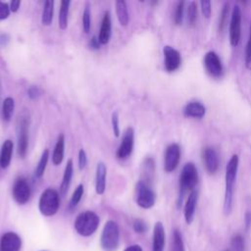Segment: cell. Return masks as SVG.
<instances>
[{
  "label": "cell",
  "instance_id": "39",
  "mask_svg": "<svg viewBox=\"0 0 251 251\" xmlns=\"http://www.w3.org/2000/svg\"><path fill=\"white\" fill-rule=\"evenodd\" d=\"M201 11L202 14L204 15L205 18H210L211 13H212V7H211V2L210 1H201Z\"/></svg>",
  "mask_w": 251,
  "mask_h": 251
},
{
  "label": "cell",
  "instance_id": "2",
  "mask_svg": "<svg viewBox=\"0 0 251 251\" xmlns=\"http://www.w3.org/2000/svg\"><path fill=\"white\" fill-rule=\"evenodd\" d=\"M198 181V173L195 165L191 162L186 163L181 170L179 176V196H178V205L181 203L184 194L187 191L194 190L195 185Z\"/></svg>",
  "mask_w": 251,
  "mask_h": 251
},
{
  "label": "cell",
  "instance_id": "44",
  "mask_svg": "<svg viewBox=\"0 0 251 251\" xmlns=\"http://www.w3.org/2000/svg\"><path fill=\"white\" fill-rule=\"evenodd\" d=\"M100 41H99V39L96 37V36H92V38L90 39V41H89V47L91 48V49H99L100 48Z\"/></svg>",
  "mask_w": 251,
  "mask_h": 251
},
{
  "label": "cell",
  "instance_id": "28",
  "mask_svg": "<svg viewBox=\"0 0 251 251\" xmlns=\"http://www.w3.org/2000/svg\"><path fill=\"white\" fill-rule=\"evenodd\" d=\"M48 159H49V150L48 149H45L42 154H41V157L38 161V164L35 168V172H34V175L36 177H41L45 172V168H46V165H47V162H48Z\"/></svg>",
  "mask_w": 251,
  "mask_h": 251
},
{
  "label": "cell",
  "instance_id": "22",
  "mask_svg": "<svg viewBox=\"0 0 251 251\" xmlns=\"http://www.w3.org/2000/svg\"><path fill=\"white\" fill-rule=\"evenodd\" d=\"M64 150H65V136L64 134H60L56 145L54 147L53 155H52V162L54 165H59L62 163L64 159Z\"/></svg>",
  "mask_w": 251,
  "mask_h": 251
},
{
  "label": "cell",
  "instance_id": "30",
  "mask_svg": "<svg viewBox=\"0 0 251 251\" xmlns=\"http://www.w3.org/2000/svg\"><path fill=\"white\" fill-rule=\"evenodd\" d=\"M91 13H90V5L89 3H86L83 13H82V26L83 30L85 33H88L90 30V25H91Z\"/></svg>",
  "mask_w": 251,
  "mask_h": 251
},
{
  "label": "cell",
  "instance_id": "41",
  "mask_svg": "<svg viewBox=\"0 0 251 251\" xmlns=\"http://www.w3.org/2000/svg\"><path fill=\"white\" fill-rule=\"evenodd\" d=\"M40 94H41V90H40V88L38 86H34V85L29 86V88L27 90V95H28L29 98L35 99V98L39 97Z\"/></svg>",
  "mask_w": 251,
  "mask_h": 251
},
{
  "label": "cell",
  "instance_id": "26",
  "mask_svg": "<svg viewBox=\"0 0 251 251\" xmlns=\"http://www.w3.org/2000/svg\"><path fill=\"white\" fill-rule=\"evenodd\" d=\"M71 2L69 0L61 1L60 13H59V26L61 29H66L68 26V15Z\"/></svg>",
  "mask_w": 251,
  "mask_h": 251
},
{
  "label": "cell",
  "instance_id": "40",
  "mask_svg": "<svg viewBox=\"0 0 251 251\" xmlns=\"http://www.w3.org/2000/svg\"><path fill=\"white\" fill-rule=\"evenodd\" d=\"M10 7L8 4L0 1V20H4L9 17L10 15Z\"/></svg>",
  "mask_w": 251,
  "mask_h": 251
},
{
  "label": "cell",
  "instance_id": "23",
  "mask_svg": "<svg viewBox=\"0 0 251 251\" xmlns=\"http://www.w3.org/2000/svg\"><path fill=\"white\" fill-rule=\"evenodd\" d=\"M73 173H74V165H73V160L70 159L67 162V165L65 167V171H64V176H63V180L61 183V187H60V191L63 195L66 194V192L69 189L72 177H73Z\"/></svg>",
  "mask_w": 251,
  "mask_h": 251
},
{
  "label": "cell",
  "instance_id": "32",
  "mask_svg": "<svg viewBox=\"0 0 251 251\" xmlns=\"http://www.w3.org/2000/svg\"><path fill=\"white\" fill-rule=\"evenodd\" d=\"M197 5L194 1L190 2L189 5H188V8H187V20H188V23L193 25L195 23H196V20H197Z\"/></svg>",
  "mask_w": 251,
  "mask_h": 251
},
{
  "label": "cell",
  "instance_id": "42",
  "mask_svg": "<svg viewBox=\"0 0 251 251\" xmlns=\"http://www.w3.org/2000/svg\"><path fill=\"white\" fill-rule=\"evenodd\" d=\"M86 162H87V158H86L85 151L83 149H80L78 151V167H79V170L84 169V167L86 165Z\"/></svg>",
  "mask_w": 251,
  "mask_h": 251
},
{
  "label": "cell",
  "instance_id": "12",
  "mask_svg": "<svg viewBox=\"0 0 251 251\" xmlns=\"http://www.w3.org/2000/svg\"><path fill=\"white\" fill-rule=\"evenodd\" d=\"M164 53V65L167 72L172 73L178 69L181 63V57L179 52L170 45H166L163 48Z\"/></svg>",
  "mask_w": 251,
  "mask_h": 251
},
{
  "label": "cell",
  "instance_id": "37",
  "mask_svg": "<svg viewBox=\"0 0 251 251\" xmlns=\"http://www.w3.org/2000/svg\"><path fill=\"white\" fill-rule=\"evenodd\" d=\"M133 229L137 233H144L147 230V225L143 220L136 219L133 222Z\"/></svg>",
  "mask_w": 251,
  "mask_h": 251
},
{
  "label": "cell",
  "instance_id": "4",
  "mask_svg": "<svg viewBox=\"0 0 251 251\" xmlns=\"http://www.w3.org/2000/svg\"><path fill=\"white\" fill-rule=\"evenodd\" d=\"M60 206L58 192L53 188L45 189L39 198L38 208L43 216L50 217L57 213Z\"/></svg>",
  "mask_w": 251,
  "mask_h": 251
},
{
  "label": "cell",
  "instance_id": "21",
  "mask_svg": "<svg viewBox=\"0 0 251 251\" xmlns=\"http://www.w3.org/2000/svg\"><path fill=\"white\" fill-rule=\"evenodd\" d=\"M13 153V142L10 139H6L2 144L0 151V166L3 169L9 167Z\"/></svg>",
  "mask_w": 251,
  "mask_h": 251
},
{
  "label": "cell",
  "instance_id": "20",
  "mask_svg": "<svg viewBox=\"0 0 251 251\" xmlns=\"http://www.w3.org/2000/svg\"><path fill=\"white\" fill-rule=\"evenodd\" d=\"M111 37V17L110 13L107 11L104 14V17L102 19L101 27L98 39L101 44H107Z\"/></svg>",
  "mask_w": 251,
  "mask_h": 251
},
{
  "label": "cell",
  "instance_id": "31",
  "mask_svg": "<svg viewBox=\"0 0 251 251\" xmlns=\"http://www.w3.org/2000/svg\"><path fill=\"white\" fill-rule=\"evenodd\" d=\"M83 191H84V187L82 184H78L77 187L75 189L72 198L70 200V208H75L80 201L82 195H83Z\"/></svg>",
  "mask_w": 251,
  "mask_h": 251
},
{
  "label": "cell",
  "instance_id": "33",
  "mask_svg": "<svg viewBox=\"0 0 251 251\" xmlns=\"http://www.w3.org/2000/svg\"><path fill=\"white\" fill-rule=\"evenodd\" d=\"M183 9H184V2L179 1L176 4V7L175 9V14H174V22L176 25H180L182 22L183 18Z\"/></svg>",
  "mask_w": 251,
  "mask_h": 251
},
{
  "label": "cell",
  "instance_id": "1",
  "mask_svg": "<svg viewBox=\"0 0 251 251\" xmlns=\"http://www.w3.org/2000/svg\"><path fill=\"white\" fill-rule=\"evenodd\" d=\"M239 165L238 155L233 154L228 160L226 167V186H225V198H224V213L229 215L233 206V188L237 176Z\"/></svg>",
  "mask_w": 251,
  "mask_h": 251
},
{
  "label": "cell",
  "instance_id": "18",
  "mask_svg": "<svg viewBox=\"0 0 251 251\" xmlns=\"http://www.w3.org/2000/svg\"><path fill=\"white\" fill-rule=\"evenodd\" d=\"M205 114H206L205 106L198 101H193V102L187 103L185 105V107L183 108V115L185 117L201 119L205 116Z\"/></svg>",
  "mask_w": 251,
  "mask_h": 251
},
{
  "label": "cell",
  "instance_id": "5",
  "mask_svg": "<svg viewBox=\"0 0 251 251\" xmlns=\"http://www.w3.org/2000/svg\"><path fill=\"white\" fill-rule=\"evenodd\" d=\"M120 229L114 221H108L102 230L101 246L104 251H115L119 246Z\"/></svg>",
  "mask_w": 251,
  "mask_h": 251
},
{
  "label": "cell",
  "instance_id": "38",
  "mask_svg": "<svg viewBox=\"0 0 251 251\" xmlns=\"http://www.w3.org/2000/svg\"><path fill=\"white\" fill-rule=\"evenodd\" d=\"M112 127H113V132L116 137L120 136V126H119V116L118 113L115 112L112 115Z\"/></svg>",
  "mask_w": 251,
  "mask_h": 251
},
{
  "label": "cell",
  "instance_id": "24",
  "mask_svg": "<svg viewBox=\"0 0 251 251\" xmlns=\"http://www.w3.org/2000/svg\"><path fill=\"white\" fill-rule=\"evenodd\" d=\"M116 13L118 20L122 25H126L129 21V16L127 12V7L125 1L118 0L116 1Z\"/></svg>",
  "mask_w": 251,
  "mask_h": 251
},
{
  "label": "cell",
  "instance_id": "36",
  "mask_svg": "<svg viewBox=\"0 0 251 251\" xmlns=\"http://www.w3.org/2000/svg\"><path fill=\"white\" fill-rule=\"evenodd\" d=\"M245 65L248 69H251V23L249 28V36L245 50Z\"/></svg>",
  "mask_w": 251,
  "mask_h": 251
},
{
  "label": "cell",
  "instance_id": "9",
  "mask_svg": "<svg viewBox=\"0 0 251 251\" xmlns=\"http://www.w3.org/2000/svg\"><path fill=\"white\" fill-rule=\"evenodd\" d=\"M206 72L213 77H220L223 75V65L220 57L214 51H209L204 57Z\"/></svg>",
  "mask_w": 251,
  "mask_h": 251
},
{
  "label": "cell",
  "instance_id": "47",
  "mask_svg": "<svg viewBox=\"0 0 251 251\" xmlns=\"http://www.w3.org/2000/svg\"><path fill=\"white\" fill-rule=\"evenodd\" d=\"M124 251H143L142 248L139 246V245H131V246H128L126 247Z\"/></svg>",
  "mask_w": 251,
  "mask_h": 251
},
{
  "label": "cell",
  "instance_id": "27",
  "mask_svg": "<svg viewBox=\"0 0 251 251\" xmlns=\"http://www.w3.org/2000/svg\"><path fill=\"white\" fill-rule=\"evenodd\" d=\"M15 109V101L12 97H6L2 105V117L3 120L9 122L13 116Z\"/></svg>",
  "mask_w": 251,
  "mask_h": 251
},
{
  "label": "cell",
  "instance_id": "3",
  "mask_svg": "<svg viewBox=\"0 0 251 251\" xmlns=\"http://www.w3.org/2000/svg\"><path fill=\"white\" fill-rule=\"evenodd\" d=\"M99 226V217L92 211H84L80 213L75 221V228L76 232L82 236L93 234Z\"/></svg>",
  "mask_w": 251,
  "mask_h": 251
},
{
  "label": "cell",
  "instance_id": "14",
  "mask_svg": "<svg viewBox=\"0 0 251 251\" xmlns=\"http://www.w3.org/2000/svg\"><path fill=\"white\" fill-rule=\"evenodd\" d=\"M21 237L12 231L2 235L0 240V251H19L21 249Z\"/></svg>",
  "mask_w": 251,
  "mask_h": 251
},
{
  "label": "cell",
  "instance_id": "15",
  "mask_svg": "<svg viewBox=\"0 0 251 251\" xmlns=\"http://www.w3.org/2000/svg\"><path fill=\"white\" fill-rule=\"evenodd\" d=\"M202 158L206 171L210 175L215 174L219 168V158L216 150L213 147H205L202 152Z\"/></svg>",
  "mask_w": 251,
  "mask_h": 251
},
{
  "label": "cell",
  "instance_id": "46",
  "mask_svg": "<svg viewBox=\"0 0 251 251\" xmlns=\"http://www.w3.org/2000/svg\"><path fill=\"white\" fill-rule=\"evenodd\" d=\"M9 40H10V37H9L8 34L3 33V34L0 35V44H1V45L5 46V45L9 42Z\"/></svg>",
  "mask_w": 251,
  "mask_h": 251
},
{
  "label": "cell",
  "instance_id": "8",
  "mask_svg": "<svg viewBox=\"0 0 251 251\" xmlns=\"http://www.w3.org/2000/svg\"><path fill=\"white\" fill-rule=\"evenodd\" d=\"M12 194L13 198L18 204L23 205L29 200L30 187L27 180L25 177L20 176L15 180L12 188Z\"/></svg>",
  "mask_w": 251,
  "mask_h": 251
},
{
  "label": "cell",
  "instance_id": "45",
  "mask_svg": "<svg viewBox=\"0 0 251 251\" xmlns=\"http://www.w3.org/2000/svg\"><path fill=\"white\" fill-rule=\"evenodd\" d=\"M20 5H21V1L20 0H15V1H12L10 3V10L12 12H17L20 8Z\"/></svg>",
  "mask_w": 251,
  "mask_h": 251
},
{
  "label": "cell",
  "instance_id": "13",
  "mask_svg": "<svg viewBox=\"0 0 251 251\" xmlns=\"http://www.w3.org/2000/svg\"><path fill=\"white\" fill-rule=\"evenodd\" d=\"M19 126L18 154L21 158H25L28 147V122L25 117L22 118Z\"/></svg>",
  "mask_w": 251,
  "mask_h": 251
},
{
  "label": "cell",
  "instance_id": "17",
  "mask_svg": "<svg viewBox=\"0 0 251 251\" xmlns=\"http://www.w3.org/2000/svg\"><path fill=\"white\" fill-rule=\"evenodd\" d=\"M165 248V228L161 222H157L153 229L152 251H164Z\"/></svg>",
  "mask_w": 251,
  "mask_h": 251
},
{
  "label": "cell",
  "instance_id": "43",
  "mask_svg": "<svg viewBox=\"0 0 251 251\" xmlns=\"http://www.w3.org/2000/svg\"><path fill=\"white\" fill-rule=\"evenodd\" d=\"M244 224H245V229L248 231L251 228V211H247L245 213Z\"/></svg>",
  "mask_w": 251,
  "mask_h": 251
},
{
  "label": "cell",
  "instance_id": "48",
  "mask_svg": "<svg viewBox=\"0 0 251 251\" xmlns=\"http://www.w3.org/2000/svg\"><path fill=\"white\" fill-rule=\"evenodd\" d=\"M226 251H227V250H226Z\"/></svg>",
  "mask_w": 251,
  "mask_h": 251
},
{
  "label": "cell",
  "instance_id": "7",
  "mask_svg": "<svg viewBox=\"0 0 251 251\" xmlns=\"http://www.w3.org/2000/svg\"><path fill=\"white\" fill-rule=\"evenodd\" d=\"M241 36V10L235 5L231 11L229 22V41L232 46L238 45Z\"/></svg>",
  "mask_w": 251,
  "mask_h": 251
},
{
  "label": "cell",
  "instance_id": "25",
  "mask_svg": "<svg viewBox=\"0 0 251 251\" xmlns=\"http://www.w3.org/2000/svg\"><path fill=\"white\" fill-rule=\"evenodd\" d=\"M53 13H54V1L47 0L44 2V7L41 16V23L44 25H49L53 20Z\"/></svg>",
  "mask_w": 251,
  "mask_h": 251
},
{
  "label": "cell",
  "instance_id": "11",
  "mask_svg": "<svg viewBox=\"0 0 251 251\" xmlns=\"http://www.w3.org/2000/svg\"><path fill=\"white\" fill-rule=\"evenodd\" d=\"M133 143H134V131L132 127L128 126L125 130L122 138V142L117 150V157L122 160L129 157L133 150Z\"/></svg>",
  "mask_w": 251,
  "mask_h": 251
},
{
  "label": "cell",
  "instance_id": "16",
  "mask_svg": "<svg viewBox=\"0 0 251 251\" xmlns=\"http://www.w3.org/2000/svg\"><path fill=\"white\" fill-rule=\"evenodd\" d=\"M197 199H198V193L194 189L189 193V195L185 201L183 213H184V220H185L186 224H188V225L191 224L193 221L196 204H197Z\"/></svg>",
  "mask_w": 251,
  "mask_h": 251
},
{
  "label": "cell",
  "instance_id": "29",
  "mask_svg": "<svg viewBox=\"0 0 251 251\" xmlns=\"http://www.w3.org/2000/svg\"><path fill=\"white\" fill-rule=\"evenodd\" d=\"M172 251H185L184 243L182 240L181 233L178 229L174 230L173 234V248Z\"/></svg>",
  "mask_w": 251,
  "mask_h": 251
},
{
  "label": "cell",
  "instance_id": "19",
  "mask_svg": "<svg viewBox=\"0 0 251 251\" xmlns=\"http://www.w3.org/2000/svg\"><path fill=\"white\" fill-rule=\"evenodd\" d=\"M106 175L107 168L103 162H99L96 167L95 176V190L97 194H103L106 188Z\"/></svg>",
  "mask_w": 251,
  "mask_h": 251
},
{
  "label": "cell",
  "instance_id": "6",
  "mask_svg": "<svg viewBox=\"0 0 251 251\" xmlns=\"http://www.w3.org/2000/svg\"><path fill=\"white\" fill-rule=\"evenodd\" d=\"M156 200L155 192L150 187L149 183L139 180L136 183V203L143 209H149L154 206Z\"/></svg>",
  "mask_w": 251,
  "mask_h": 251
},
{
  "label": "cell",
  "instance_id": "35",
  "mask_svg": "<svg viewBox=\"0 0 251 251\" xmlns=\"http://www.w3.org/2000/svg\"><path fill=\"white\" fill-rule=\"evenodd\" d=\"M228 8H229L228 3H225V5L223 7V10H222V13H221V16H220V22H219V30L220 31H223L225 26H226V20H227V15H228Z\"/></svg>",
  "mask_w": 251,
  "mask_h": 251
},
{
  "label": "cell",
  "instance_id": "34",
  "mask_svg": "<svg viewBox=\"0 0 251 251\" xmlns=\"http://www.w3.org/2000/svg\"><path fill=\"white\" fill-rule=\"evenodd\" d=\"M231 245L234 251H244V239L240 234H234L231 238Z\"/></svg>",
  "mask_w": 251,
  "mask_h": 251
},
{
  "label": "cell",
  "instance_id": "10",
  "mask_svg": "<svg viewBox=\"0 0 251 251\" xmlns=\"http://www.w3.org/2000/svg\"><path fill=\"white\" fill-rule=\"evenodd\" d=\"M180 159V147L176 143L170 144L165 152L164 169L167 173L175 171L178 165Z\"/></svg>",
  "mask_w": 251,
  "mask_h": 251
}]
</instances>
